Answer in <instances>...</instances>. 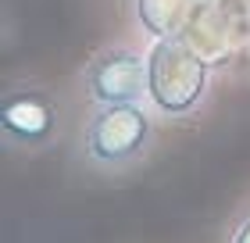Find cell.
<instances>
[{"label": "cell", "instance_id": "5b68a950", "mask_svg": "<svg viewBox=\"0 0 250 243\" xmlns=\"http://www.w3.org/2000/svg\"><path fill=\"white\" fill-rule=\"evenodd\" d=\"M189 7H193V0H129L132 25L140 29L150 43L183 29Z\"/></svg>", "mask_w": 250, "mask_h": 243}, {"label": "cell", "instance_id": "7a4b0ae2", "mask_svg": "<svg viewBox=\"0 0 250 243\" xmlns=\"http://www.w3.org/2000/svg\"><path fill=\"white\" fill-rule=\"evenodd\" d=\"M214 72L183 32L154 40L146 47V104L161 122H189L208 108Z\"/></svg>", "mask_w": 250, "mask_h": 243}, {"label": "cell", "instance_id": "3957f363", "mask_svg": "<svg viewBox=\"0 0 250 243\" xmlns=\"http://www.w3.org/2000/svg\"><path fill=\"white\" fill-rule=\"evenodd\" d=\"M72 125L64 93L40 79H15L0 97V143L15 154H43L58 147Z\"/></svg>", "mask_w": 250, "mask_h": 243}, {"label": "cell", "instance_id": "277c9868", "mask_svg": "<svg viewBox=\"0 0 250 243\" xmlns=\"http://www.w3.org/2000/svg\"><path fill=\"white\" fill-rule=\"evenodd\" d=\"M75 97L86 108L146 100V50L132 43H104L83 61L75 75Z\"/></svg>", "mask_w": 250, "mask_h": 243}, {"label": "cell", "instance_id": "8992f818", "mask_svg": "<svg viewBox=\"0 0 250 243\" xmlns=\"http://www.w3.org/2000/svg\"><path fill=\"white\" fill-rule=\"evenodd\" d=\"M229 243H250V207L236 218V225H232V233H229Z\"/></svg>", "mask_w": 250, "mask_h": 243}, {"label": "cell", "instance_id": "6da1fadb", "mask_svg": "<svg viewBox=\"0 0 250 243\" xmlns=\"http://www.w3.org/2000/svg\"><path fill=\"white\" fill-rule=\"evenodd\" d=\"M161 118L150 104L86 108L72 136V157L93 176H125L150 161Z\"/></svg>", "mask_w": 250, "mask_h": 243}]
</instances>
